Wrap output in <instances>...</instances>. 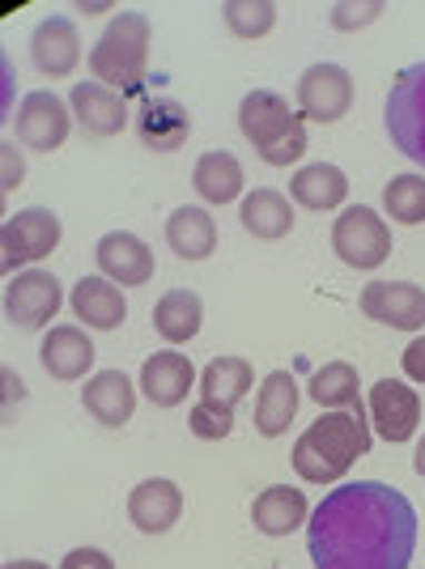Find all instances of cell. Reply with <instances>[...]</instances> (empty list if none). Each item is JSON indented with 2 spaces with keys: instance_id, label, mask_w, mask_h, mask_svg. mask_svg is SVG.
I'll use <instances>...</instances> for the list:
<instances>
[{
  "instance_id": "obj_4",
  "label": "cell",
  "mask_w": 425,
  "mask_h": 569,
  "mask_svg": "<svg viewBox=\"0 0 425 569\" xmlns=\"http://www.w3.org/2000/svg\"><path fill=\"white\" fill-rule=\"evenodd\" d=\"M238 128L268 167H289L307 153V119L289 111L285 94L256 90L238 102Z\"/></svg>"
},
{
  "instance_id": "obj_12",
  "label": "cell",
  "mask_w": 425,
  "mask_h": 569,
  "mask_svg": "<svg viewBox=\"0 0 425 569\" xmlns=\"http://www.w3.org/2000/svg\"><path fill=\"white\" fill-rule=\"evenodd\" d=\"M98 272L107 277V281L123 284V289H137V284H149L154 281V251L145 247L137 234H128V230H116V234H102L98 238Z\"/></svg>"
},
{
  "instance_id": "obj_31",
  "label": "cell",
  "mask_w": 425,
  "mask_h": 569,
  "mask_svg": "<svg viewBox=\"0 0 425 569\" xmlns=\"http://www.w3.org/2000/svg\"><path fill=\"white\" fill-rule=\"evenodd\" d=\"M383 209L401 226H422L425 221V174H396L383 188Z\"/></svg>"
},
{
  "instance_id": "obj_36",
  "label": "cell",
  "mask_w": 425,
  "mask_h": 569,
  "mask_svg": "<svg viewBox=\"0 0 425 569\" xmlns=\"http://www.w3.org/2000/svg\"><path fill=\"white\" fill-rule=\"evenodd\" d=\"M0 162H4V191H13L26 179V162H22V153H18V144L13 141L0 144Z\"/></svg>"
},
{
  "instance_id": "obj_22",
  "label": "cell",
  "mask_w": 425,
  "mask_h": 569,
  "mask_svg": "<svg viewBox=\"0 0 425 569\" xmlns=\"http://www.w3.org/2000/svg\"><path fill=\"white\" fill-rule=\"evenodd\" d=\"M166 242H170V251L179 260H209L212 251H217V221L209 217V209L184 204L166 221Z\"/></svg>"
},
{
  "instance_id": "obj_16",
  "label": "cell",
  "mask_w": 425,
  "mask_h": 569,
  "mask_svg": "<svg viewBox=\"0 0 425 569\" xmlns=\"http://www.w3.org/2000/svg\"><path fill=\"white\" fill-rule=\"evenodd\" d=\"M69 107H72V119L90 132V137H116L119 128L128 123V98L116 94V90H107L102 81H81V86H72L69 90Z\"/></svg>"
},
{
  "instance_id": "obj_11",
  "label": "cell",
  "mask_w": 425,
  "mask_h": 569,
  "mask_svg": "<svg viewBox=\"0 0 425 569\" xmlns=\"http://www.w3.org/2000/svg\"><path fill=\"white\" fill-rule=\"evenodd\" d=\"M72 132V107L60 102V94H48V90H34V94L22 98L18 107V141L34 153H51L69 141Z\"/></svg>"
},
{
  "instance_id": "obj_21",
  "label": "cell",
  "mask_w": 425,
  "mask_h": 569,
  "mask_svg": "<svg viewBox=\"0 0 425 569\" xmlns=\"http://www.w3.org/2000/svg\"><path fill=\"white\" fill-rule=\"evenodd\" d=\"M39 357H43L51 379L77 382V379H86L90 366H95V340L81 332V328H69V323H65V328H51V332L43 336Z\"/></svg>"
},
{
  "instance_id": "obj_14",
  "label": "cell",
  "mask_w": 425,
  "mask_h": 569,
  "mask_svg": "<svg viewBox=\"0 0 425 569\" xmlns=\"http://www.w3.org/2000/svg\"><path fill=\"white\" fill-rule=\"evenodd\" d=\"M137 137L154 153H175L191 137L188 107L170 94H145L141 111H137Z\"/></svg>"
},
{
  "instance_id": "obj_38",
  "label": "cell",
  "mask_w": 425,
  "mask_h": 569,
  "mask_svg": "<svg viewBox=\"0 0 425 569\" xmlns=\"http://www.w3.org/2000/svg\"><path fill=\"white\" fill-rule=\"evenodd\" d=\"M413 463H417V472L425 476V438L417 442V455H413Z\"/></svg>"
},
{
  "instance_id": "obj_6",
  "label": "cell",
  "mask_w": 425,
  "mask_h": 569,
  "mask_svg": "<svg viewBox=\"0 0 425 569\" xmlns=\"http://www.w3.org/2000/svg\"><path fill=\"white\" fill-rule=\"evenodd\" d=\"M332 251H336L340 263L366 272V268L387 263V256H392V230H387V221L375 209L354 204V209H345V213L336 217V226H332Z\"/></svg>"
},
{
  "instance_id": "obj_8",
  "label": "cell",
  "mask_w": 425,
  "mask_h": 569,
  "mask_svg": "<svg viewBox=\"0 0 425 569\" xmlns=\"http://www.w3.org/2000/svg\"><path fill=\"white\" fill-rule=\"evenodd\" d=\"M60 217L51 209H22L18 217L4 221L0 230V268L13 272L18 263H39L48 260L51 251L60 247Z\"/></svg>"
},
{
  "instance_id": "obj_3",
  "label": "cell",
  "mask_w": 425,
  "mask_h": 569,
  "mask_svg": "<svg viewBox=\"0 0 425 569\" xmlns=\"http://www.w3.org/2000/svg\"><path fill=\"white\" fill-rule=\"evenodd\" d=\"M149 43H154L149 18L137 13V9H128V13H119L116 22L102 30V39L90 48V69L116 94L123 98L145 94V81H149Z\"/></svg>"
},
{
  "instance_id": "obj_20",
  "label": "cell",
  "mask_w": 425,
  "mask_h": 569,
  "mask_svg": "<svg viewBox=\"0 0 425 569\" xmlns=\"http://www.w3.org/2000/svg\"><path fill=\"white\" fill-rule=\"evenodd\" d=\"M191 382H196V370H191L188 357L175 353V349H166V353H154L141 366L145 400L158 403V408H175V403L188 400Z\"/></svg>"
},
{
  "instance_id": "obj_9",
  "label": "cell",
  "mask_w": 425,
  "mask_h": 569,
  "mask_svg": "<svg viewBox=\"0 0 425 569\" xmlns=\"http://www.w3.org/2000/svg\"><path fill=\"white\" fill-rule=\"evenodd\" d=\"M354 107V77L340 64H310L298 77V116L315 123H336Z\"/></svg>"
},
{
  "instance_id": "obj_7",
  "label": "cell",
  "mask_w": 425,
  "mask_h": 569,
  "mask_svg": "<svg viewBox=\"0 0 425 569\" xmlns=\"http://www.w3.org/2000/svg\"><path fill=\"white\" fill-rule=\"evenodd\" d=\"M60 307H65V289H60V277H56V272L26 268V272L9 277V284H4V315H9V323L22 328V332L48 328Z\"/></svg>"
},
{
  "instance_id": "obj_26",
  "label": "cell",
  "mask_w": 425,
  "mask_h": 569,
  "mask_svg": "<svg viewBox=\"0 0 425 569\" xmlns=\"http://www.w3.org/2000/svg\"><path fill=\"white\" fill-rule=\"evenodd\" d=\"M238 217H243V230L264 242H277L294 230V204L277 188H256L251 196H243Z\"/></svg>"
},
{
  "instance_id": "obj_37",
  "label": "cell",
  "mask_w": 425,
  "mask_h": 569,
  "mask_svg": "<svg viewBox=\"0 0 425 569\" xmlns=\"http://www.w3.org/2000/svg\"><path fill=\"white\" fill-rule=\"evenodd\" d=\"M401 366H404V375H408L413 382H425V336H417V340L404 349Z\"/></svg>"
},
{
  "instance_id": "obj_25",
  "label": "cell",
  "mask_w": 425,
  "mask_h": 569,
  "mask_svg": "<svg viewBox=\"0 0 425 569\" xmlns=\"http://www.w3.org/2000/svg\"><path fill=\"white\" fill-rule=\"evenodd\" d=\"M289 196H294L303 209H310V213L340 209L345 196H349V179H345V170L332 167V162H315V167H303L289 179Z\"/></svg>"
},
{
  "instance_id": "obj_34",
  "label": "cell",
  "mask_w": 425,
  "mask_h": 569,
  "mask_svg": "<svg viewBox=\"0 0 425 569\" xmlns=\"http://www.w3.org/2000/svg\"><path fill=\"white\" fill-rule=\"evenodd\" d=\"M378 13H383L378 0H370V4H336V9H332V26H336V30H362L366 22H375Z\"/></svg>"
},
{
  "instance_id": "obj_29",
  "label": "cell",
  "mask_w": 425,
  "mask_h": 569,
  "mask_svg": "<svg viewBox=\"0 0 425 569\" xmlns=\"http://www.w3.org/2000/svg\"><path fill=\"white\" fill-rule=\"evenodd\" d=\"M251 382H256V370L247 357H212L200 375V391H205V400L235 408L251 391Z\"/></svg>"
},
{
  "instance_id": "obj_18",
  "label": "cell",
  "mask_w": 425,
  "mask_h": 569,
  "mask_svg": "<svg viewBox=\"0 0 425 569\" xmlns=\"http://www.w3.org/2000/svg\"><path fill=\"white\" fill-rule=\"evenodd\" d=\"M81 403H86V412L95 417L98 426L119 429L128 426L132 412H137V387H132V379L123 370H98L95 379L86 382Z\"/></svg>"
},
{
  "instance_id": "obj_13",
  "label": "cell",
  "mask_w": 425,
  "mask_h": 569,
  "mask_svg": "<svg viewBox=\"0 0 425 569\" xmlns=\"http://www.w3.org/2000/svg\"><path fill=\"white\" fill-rule=\"evenodd\" d=\"M370 417L383 442H408L422 426V400L401 379H378L370 391Z\"/></svg>"
},
{
  "instance_id": "obj_15",
  "label": "cell",
  "mask_w": 425,
  "mask_h": 569,
  "mask_svg": "<svg viewBox=\"0 0 425 569\" xmlns=\"http://www.w3.org/2000/svg\"><path fill=\"white\" fill-rule=\"evenodd\" d=\"M179 515H184V493H179V485L166 480V476L141 480V485L128 493V519H132V527L145 531V536L170 531V527L179 522Z\"/></svg>"
},
{
  "instance_id": "obj_32",
  "label": "cell",
  "mask_w": 425,
  "mask_h": 569,
  "mask_svg": "<svg viewBox=\"0 0 425 569\" xmlns=\"http://www.w3.org/2000/svg\"><path fill=\"white\" fill-rule=\"evenodd\" d=\"M221 18L238 39H264L277 26V4L273 0H230L221 9Z\"/></svg>"
},
{
  "instance_id": "obj_1",
  "label": "cell",
  "mask_w": 425,
  "mask_h": 569,
  "mask_svg": "<svg viewBox=\"0 0 425 569\" xmlns=\"http://www.w3.org/2000/svg\"><path fill=\"white\" fill-rule=\"evenodd\" d=\"M307 548L315 569H408L417 510L383 480L340 485L310 510Z\"/></svg>"
},
{
  "instance_id": "obj_24",
  "label": "cell",
  "mask_w": 425,
  "mask_h": 569,
  "mask_svg": "<svg viewBox=\"0 0 425 569\" xmlns=\"http://www.w3.org/2000/svg\"><path fill=\"white\" fill-rule=\"evenodd\" d=\"M251 522H256V531H264V536H289L303 522H310V506L298 489L268 485L260 498H256V506H251Z\"/></svg>"
},
{
  "instance_id": "obj_39",
  "label": "cell",
  "mask_w": 425,
  "mask_h": 569,
  "mask_svg": "<svg viewBox=\"0 0 425 569\" xmlns=\"http://www.w3.org/2000/svg\"><path fill=\"white\" fill-rule=\"evenodd\" d=\"M4 569H48L43 561H9Z\"/></svg>"
},
{
  "instance_id": "obj_19",
  "label": "cell",
  "mask_w": 425,
  "mask_h": 569,
  "mask_svg": "<svg viewBox=\"0 0 425 569\" xmlns=\"http://www.w3.org/2000/svg\"><path fill=\"white\" fill-rule=\"evenodd\" d=\"M69 302H72V315H77L86 328H95V332H116L119 323L128 319V298H123L119 284L107 281V277H81Z\"/></svg>"
},
{
  "instance_id": "obj_27",
  "label": "cell",
  "mask_w": 425,
  "mask_h": 569,
  "mask_svg": "<svg viewBox=\"0 0 425 569\" xmlns=\"http://www.w3.org/2000/svg\"><path fill=\"white\" fill-rule=\"evenodd\" d=\"M294 412H298V382H294L289 370H273L260 382V396H256V433L277 438V433L289 429Z\"/></svg>"
},
{
  "instance_id": "obj_30",
  "label": "cell",
  "mask_w": 425,
  "mask_h": 569,
  "mask_svg": "<svg viewBox=\"0 0 425 569\" xmlns=\"http://www.w3.org/2000/svg\"><path fill=\"white\" fill-rule=\"evenodd\" d=\"M310 400L319 408H354L362 403V391H357V370L349 361H328L324 370L310 375Z\"/></svg>"
},
{
  "instance_id": "obj_10",
  "label": "cell",
  "mask_w": 425,
  "mask_h": 569,
  "mask_svg": "<svg viewBox=\"0 0 425 569\" xmlns=\"http://www.w3.org/2000/svg\"><path fill=\"white\" fill-rule=\"evenodd\" d=\"M362 315L396 332H422L425 289L413 281H370L362 289Z\"/></svg>"
},
{
  "instance_id": "obj_28",
  "label": "cell",
  "mask_w": 425,
  "mask_h": 569,
  "mask_svg": "<svg viewBox=\"0 0 425 569\" xmlns=\"http://www.w3.org/2000/svg\"><path fill=\"white\" fill-rule=\"evenodd\" d=\"M200 323H205V307L191 289H170L154 307V328L166 345H191L200 336Z\"/></svg>"
},
{
  "instance_id": "obj_23",
  "label": "cell",
  "mask_w": 425,
  "mask_h": 569,
  "mask_svg": "<svg viewBox=\"0 0 425 569\" xmlns=\"http://www.w3.org/2000/svg\"><path fill=\"white\" fill-rule=\"evenodd\" d=\"M243 162H238L235 153H226V149H209V153H200V162L191 170V188L196 196L205 200V204H230L243 196Z\"/></svg>"
},
{
  "instance_id": "obj_17",
  "label": "cell",
  "mask_w": 425,
  "mask_h": 569,
  "mask_svg": "<svg viewBox=\"0 0 425 569\" xmlns=\"http://www.w3.org/2000/svg\"><path fill=\"white\" fill-rule=\"evenodd\" d=\"M30 60L34 69L48 72V77H69L81 64V39H77V26L60 13H51L34 26L30 34Z\"/></svg>"
},
{
  "instance_id": "obj_5",
  "label": "cell",
  "mask_w": 425,
  "mask_h": 569,
  "mask_svg": "<svg viewBox=\"0 0 425 569\" xmlns=\"http://www.w3.org/2000/svg\"><path fill=\"white\" fill-rule=\"evenodd\" d=\"M387 119V137L401 149L408 162L425 167V60L396 72L392 94L383 107Z\"/></svg>"
},
{
  "instance_id": "obj_33",
  "label": "cell",
  "mask_w": 425,
  "mask_h": 569,
  "mask_svg": "<svg viewBox=\"0 0 425 569\" xmlns=\"http://www.w3.org/2000/svg\"><path fill=\"white\" fill-rule=\"evenodd\" d=\"M188 421H191V433H196L200 442H221V438H230V433H235V408L200 400L196 408H191Z\"/></svg>"
},
{
  "instance_id": "obj_2",
  "label": "cell",
  "mask_w": 425,
  "mask_h": 569,
  "mask_svg": "<svg viewBox=\"0 0 425 569\" xmlns=\"http://www.w3.org/2000/svg\"><path fill=\"white\" fill-rule=\"evenodd\" d=\"M370 451V429L366 408L354 403L349 412H324L315 426L294 442V472L307 485H332L354 468V459Z\"/></svg>"
},
{
  "instance_id": "obj_35",
  "label": "cell",
  "mask_w": 425,
  "mask_h": 569,
  "mask_svg": "<svg viewBox=\"0 0 425 569\" xmlns=\"http://www.w3.org/2000/svg\"><path fill=\"white\" fill-rule=\"evenodd\" d=\"M60 569H116V561L102 548H72L69 557L60 561Z\"/></svg>"
}]
</instances>
